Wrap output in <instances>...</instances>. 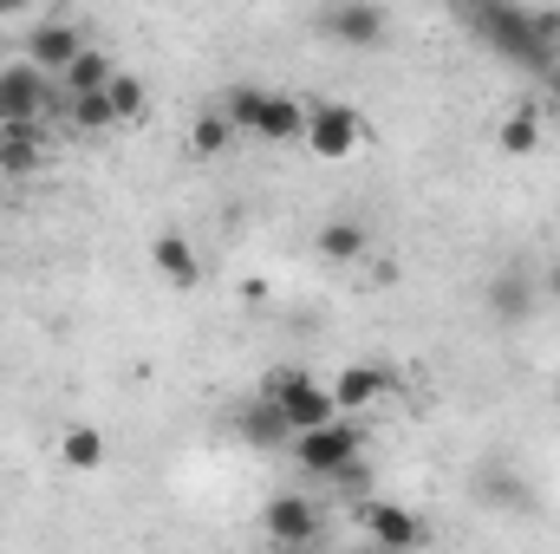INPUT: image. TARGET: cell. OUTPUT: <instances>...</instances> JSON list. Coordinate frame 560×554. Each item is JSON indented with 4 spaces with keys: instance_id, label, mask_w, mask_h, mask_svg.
<instances>
[{
    "instance_id": "1",
    "label": "cell",
    "mask_w": 560,
    "mask_h": 554,
    "mask_svg": "<svg viewBox=\"0 0 560 554\" xmlns=\"http://www.w3.org/2000/svg\"><path fill=\"white\" fill-rule=\"evenodd\" d=\"M293 457H300V470H313V476H339L352 457H359V430L352 424H313V430H293Z\"/></svg>"
},
{
    "instance_id": "2",
    "label": "cell",
    "mask_w": 560,
    "mask_h": 554,
    "mask_svg": "<svg viewBox=\"0 0 560 554\" xmlns=\"http://www.w3.org/2000/svg\"><path fill=\"white\" fill-rule=\"evenodd\" d=\"M268 399L280 405L287 430H313V424H332V417H339L332 392L313 385V379H300V372H275V379H268Z\"/></svg>"
},
{
    "instance_id": "3",
    "label": "cell",
    "mask_w": 560,
    "mask_h": 554,
    "mask_svg": "<svg viewBox=\"0 0 560 554\" xmlns=\"http://www.w3.org/2000/svg\"><path fill=\"white\" fill-rule=\"evenodd\" d=\"M385 33H392V13L378 0H332L326 7V39H339V46H385Z\"/></svg>"
},
{
    "instance_id": "4",
    "label": "cell",
    "mask_w": 560,
    "mask_h": 554,
    "mask_svg": "<svg viewBox=\"0 0 560 554\" xmlns=\"http://www.w3.org/2000/svg\"><path fill=\"white\" fill-rule=\"evenodd\" d=\"M365 138V125H359V112H346V105H313L306 112V150L313 157H352Z\"/></svg>"
},
{
    "instance_id": "5",
    "label": "cell",
    "mask_w": 560,
    "mask_h": 554,
    "mask_svg": "<svg viewBox=\"0 0 560 554\" xmlns=\"http://www.w3.org/2000/svg\"><path fill=\"white\" fill-rule=\"evenodd\" d=\"M39 105H46V72L26 59V66H7L0 72V118L7 125H26V118H39Z\"/></svg>"
},
{
    "instance_id": "6",
    "label": "cell",
    "mask_w": 560,
    "mask_h": 554,
    "mask_svg": "<svg viewBox=\"0 0 560 554\" xmlns=\"http://www.w3.org/2000/svg\"><path fill=\"white\" fill-rule=\"evenodd\" d=\"M26 53H33V66H39L46 79H59V72L85 53V33H79V26H66V20H46V26H33Z\"/></svg>"
},
{
    "instance_id": "7",
    "label": "cell",
    "mask_w": 560,
    "mask_h": 554,
    "mask_svg": "<svg viewBox=\"0 0 560 554\" xmlns=\"http://www.w3.org/2000/svg\"><path fill=\"white\" fill-rule=\"evenodd\" d=\"M385 392H392V379H385L378 366H352V372L332 379V405H339V412H365V405H378Z\"/></svg>"
},
{
    "instance_id": "8",
    "label": "cell",
    "mask_w": 560,
    "mask_h": 554,
    "mask_svg": "<svg viewBox=\"0 0 560 554\" xmlns=\"http://www.w3.org/2000/svg\"><path fill=\"white\" fill-rule=\"evenodd\" d=\"M268 535H275V542H313V535H319L313 503H306V496H280V503H268Z\"/></svg>"
},
{
    "instance_id": "9",
    "label": "cell",
    "mask_w": 560,
    "mask_h": 554,
    "mask_svg": "<svg viewBox=\"0 0 560 554\" xmlns=\"http://www.w3.org/2000/svg\"><path fill=\"white\" fill-rule=\"evenodd\" d=\"M365 529H372V542H385V549H418L423 542V529L398 509V503H372V509H365Z\"/></svg>"
},
{
    "instance_id": "10",
    "label": "cell",
    "mask_w": 560,
    "mask_h": 554,
    "mask_svg": "<svg viewBox=\"0 0 560 554\" xmlns=\"http://www.w3.org/2000/svg\"><path fill=\"white\" fill-rule=\"evenodd\" d=\"M255 138H275V143L306 138V112H300L293 99H268V92H261V112H255Z\"/></svg>"
},
{
    "instance_id": "11",
    "label": "cell",
    "mask_w": 560,
    "mask_h": 554,
    "mask_svg": "<svg viewBox=\"0 0 560 554\" xmlns=\"http://www.w3.org/2000/svg\"><path fill=\"white\" fill-rule=\"evenodd\" d=\"M150 255H156V268L176 280L183 293H189V287L202 280V262H196V249H189V242H183L176 229H170V235H156V249H150Z\"/></svg>"
},
{
    "instance_id": "12",
    "label": "cell",
    "mask_w": 560,
    "mask_h": 554,
    "mask_svg": "<svg viewBox=\"0 0 560 554\" xmlns=\"http://www.w3.org/2000/svg\"><path fill=\"white\" fill-rule=\"evenodd\" d=\"M242 437H248V443H287V437H293V430H287V417H280V405L268 399V392L248 405V417H242Z\"/></svg>"
},
{
    "instance_id": "13",
    "label": "cell",
    "mask_w": 560,
    "mask_h": 554,
    "mask_svg": "<svg viewBox=\"0 0 560 554\" xmlns=\"http://www.w3.org/2000/svg\"><path fill=\"white\" fill-rule=\"evenodd\" d=\"M59 79H66V92H105V85H112V59H105L98 46H85Z\"/></svg>"
},
{
    "instance_id": "14",
    "label": "cell",
    "mask_w": 560,
    "mask_h": 554,
    "mask_svg": "<svg viewBox=\"0 0 560 554\" xmlns=\"http://www.w3.org/2000/svg\"><path fill=\"white\" fill-rule=\"evenodd\" d=\"M33 157H39V125L33 118L0 131V170H33Z\"/></svg>"
},
{
    "instance_id": "15",
    "label": "cell",
    "mask_w": 560,
    "mask_h": 554,
    "mask_svg": "<svg viewBox=\"0 0 560 554\" xmlns=\"http://www.w3.org/2000/svg\"><path fill=\"white\" fill-rule=\"evenodd\" d=\"M489 307H495L502 320H522V313H528V275H495L489 280Z\"/></svg>"
},
{
    "instance_id": "16",
    "label": "cell",
    "mask_w": 560,
    "mask_h": 554,
    "mask_svg": "<svg viewBox=\"0 0 560 554\" xmlns=\"http://www.w3.org/2000/svg\"><path fill=\"white\" fill-rule=\"evenodd\" d=\"M59 450H66V463H72V470H92V463L105 457V437H98L92 424H79V430H66V437H59Z\"/></svg>"
},
{
    "instance_id": "17",
    "label": "cell",
    "mask_w": 560,
    "mask_h": 554,
    "mask_svg": "<svg viewBox=\"0 0 560 554\" xmlns=\"http://www.w3.org/2000/svg\"><path fill=\"white\" fill-rule=\"evenodd\" d=\"M105 99H112V118H118V125H125V118H143V79H131V72H112Z\"/></svg>"
},
{
    "instance_id": "18",
    "label": "cell",
    "mask_w": 560,
    "mask_h": 554,
    "mask_svg": "<svg viewBox=\"0 0 560 554\" xmlns=\"http://www.w3.org/2000/svg\"><path fill=\"white\" fill-rule=\"evenodd\" d=\"M72 125H79V131L118 125V118H112V99H105V92H72Z\"/></svg>"
},
{
    "instance_id": "19",
    "label": "cell",
    "mask_w": 560,
    "mask_h": 554,
    "mask_svg": "<svg viewBox=\"0 0 560 554\" xmlns=\"http://www.w3.org/2000/svg\"><path fill=\"white\" fill-rule=\"evenodd\" d=\"M319 249H326L332 262H352V255L365 249V229H359V222H326V229H319Z\"/></svg>"
},
{
    "instance_id": "20",
    "label": "cell",
    "mask_w": 560,
    "mask_h": 554,
    "mask_svg": "<svg viewBox=\"0 0 560 554\" xmlns=\"http://www.w3.org/2000/svg\"><path fill=\"white\" fill-rule=\"evenodd\" d=\"M222 112H229V125H235V131H248V138H255V112H261V85H235Z\"/></svg>"
},
{
    "instance_id": "21",
    "label": "cell",
    "mask_w": 560,
    "mask_h": 554,
    "mask_svg": "<svg viewBox=\"0 0 560 554\" xmlns=\"http://www.w3.org/2000/svg\"><path fill=\"white\" fill-rule=\"evenodd\" d=\"M229 138H235L229 112H209V118H196V150H202V157H215V150H222Z\"/></svg>"
},
{
    "instance_id": "22",
    "label": "cell",
    "mask_w": 560,
    "mask_h": 554,
    "mask_svg": "<svg viewBox=\"0 0 560 554\" xmlns=\"http://www.w3.org/2000/svg\"><path fill=\"white\" fill-rule=\"evenodd\" d=\"M502 143H509V150H535V143H541V118H535V112H515V118L502 125Z\"/></svg>"
},
{
    "instance_id": "23",
    "label": "cell",
    "mask_w": 560,
    "mask_h": 554,
    "mask_svg": "<svg viewBox=\"0 0 560 554\" xmlns=\"http://www.w3.org/2000/svg\"><path fill=\"white\" fill-rule=\"evenodd\" d=\"M541 85H548V99H555V105H560V59H555V66H548V72H541Z\"/></svg>"
},
{
    "instance_id": "24",
    "label": "cell",
    "mask_w": 560,
    "mask_h": 554,
    "mask_svg": "<svg viewBox=\"0 0 560 554\" xmlns=\"http://www.w3.org/2000/svg\"><path fill=\"white\" fill-rule=\"evenodd\" d=\"M541 287H548V300H560V262L548 268V280H541Z\"/></svg>"
},
{
    "instance_id": "25",
    "label": "cell",
    "mask_w": 560,
    "mask_h": 554,
    "mask_svg": "<svg viewBox=\"0 0 560 554\" xmlns=\"http://www.w3.org/2000/svg\"><path fill=\"white\" fill-rule=\"evenodd\" d=\"M20 7H26V0H0V13H20Z\"/></svg>"
}]
</instances>
